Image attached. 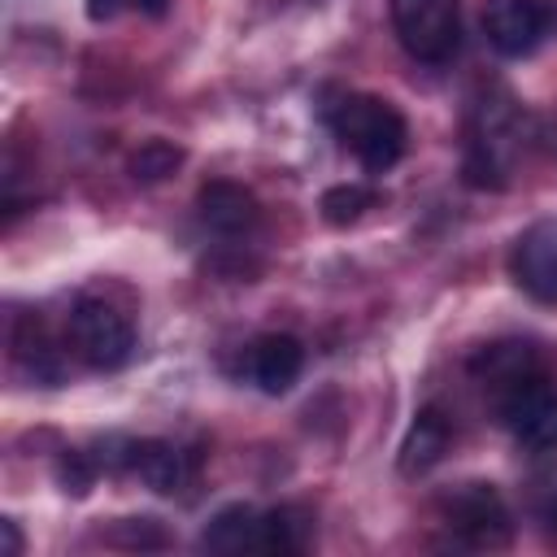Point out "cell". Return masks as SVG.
<instances>
[{"mask_svg": "<svg viewBox=\"0 0 557 557\" xmlns=\"http://www.w3.org/2000/svg\"><path fill=\"white\" fill-rule=\"evenodd\" d=\"M331 131L370 174L392 170L409 144L405 113L383 96H344L331 109Z\"/></svg>", "mask_w": 557, "mask_h": 557, "instance_id": "obj_1", "label": "cell"}, {"mask_svg": "<svg viewBox=\"0 0 557 557\" xmlns=\"http://www.w3.org/2000/svg\"><path fill=\"white\" fill-rule=\"evenodd\" d=\"M70 344L91 370H122L135 352V326L117 305L87 296L70 309Z\"/></svg>", "mask_w": 557, "mask_h": 557, "instance_id": "obj_2", "label": "cell"}, {"mask_svg": "<svg viewBox=\"0 0 557 557\" xmlns=\"http://www.w3.org/2000/svg\"><path fill=\"white\" fill-rule=\"evenodd\" d=\"M392 26L409 57L444 65L461 44V0H392Z\"/></svg>", "mask_w": 557, "mask_h": 557, "instance_id": "obj_3", "label": "cell"}, {"mask_svg": "<svg viewBox=\"0 0 557 557\" xmlns=\"http://www.w3.org/2000/svg\"><path fill=\"white\" fill-rule=\"evenodd\" d=\"M496 413L500 426L527 444V448H553L557 444V392L544 374H527L496 392Z\"/></svg>", "mask_w": 557, "mask_h": 557, "instance_id": "obj_4", "label": "cell"}, {"mask_svg": "<svg viewBox=\"0 0 557 557\" xmlns=\"http://www.w3.org/2000/svg\"><path fill=\"white\" fill-rule=\"evenodd\" d=\"M509 135H513V113L492 100L479 104V113L470 122V144H466V183L470 187H505Z\"/></svg>", "mask_w": 557, "mask_h": 557, "instance_id": "obj_5", "label": "cell"}, {"mask_svg": "<svg viewBox=\"0 0 557 557\" xmlns=\"http://www.w3.org/2000/svg\"><path fill=\"white\" fill-rule=\"evenodd\" d=\"M448 527L479 548L505 544L509 540V505L500 500V492L492 483H461L448 500H444Z\"/></svg>", "mask_w": 557, "mask_h": 557, "instance_id": "obj_6", "label": "cell"}, {"mask_svg": "<svg viewBox=\"0 0 557 557\" xmlns=\"http://www.w3.org/2000/svg\"><path fill=\"white\" fill-rule=\"evenodd\" d=\"M509 274L531 300L557 305V218H544L518 235L509 252Z\"/></svg>", "mask_w": 557, "mask_h": 557, "instance_id": "obj_7", "label": "cell"}, {"mask_svg": "<svg viewBox=\"0 0 557 557\" xmlns=\"http://www.w3.org/2000/svg\"><path fill=\"white\" fill-rule=\"evenodd\" d=\"M548 30L544 0H483V35L500 57H527Z\"/></svg>", "mask_w": 557, "mask_h": 557, "instance_id": "obj_8", "label": "cell"}, {"mask_svg": "<svg viewBox=\"0 0 557 557\" xmlns=\"http://www.w3.org/2000/svg\"><path fill=\"white\" fill-rule=\"evenodd\" d=\"M300 370H305V348H300L296 335L270 331V335H261V339L248 348V374H252V383H257L265 396L292 392V383L300 379Z\"/></svg>", "mask_w": 557, "mask_h": 557, "instance_id": "obj_9", "label": "cell"}, {"mask_svg": "<svg viewBox=\"0 0 557 557\" xmlns=\"http://www.w3.org/2000/svg\"><path fill=\"white\" fill-rule=\"evenodd\" d=\"M196 213H200V222H205L209 231H218V235H244V231H252L257 218H261L257 196H252L248 187L231 183V178L205 183V187L196 191Z\"/></svg>", "mask_w": 557, "mask_h": 557, "instance_id": "obj_10", "label": "cell"}, {"mask_svg": "<svg viewBox=\"0 0 557 557\" xmlns=\"http://www.w3.org/2000/svg\"><path fill=\"white\" fill-rule=\"evenodd\" d=\"M448 444H453V422H448V413L435 409V405H426V409L409 422V431H405V440H400V457H396L400 474L418 479V474L435 470V466L444 461Z\"/></svg>", "mask_w": 557, "mask_h": 557, "instance_id": "obj_11", "label": "cell"}, {"mask_svg": "<svg viewBox=\"0 0 557 557\" xmlns=\"http://www.w3.org/2000/svg\"><path fill=\"white\" fill-rule=\"evenodd\" d=\"M126 470H131L144 487H152V492H161V496L183 492V483H187V474H191L183 448L170 444V440H131Z\"/></svg>", "mask_w": 557, "mask_h": 557, "instance_id": "obj_12", "label": "cell"}, {"mask_svg": "<svg viewBox=\"0 0 557 557\" xmlns=\"http://www.w3.org/2000/svg\"><path fill=\"white\" fill-rule=\"evenodd\" d=\"M257 540H261V513L252 505H226L200 531V548L205 553H222V557L257 553Z\"/></svg>", "mask_w": 557, "mask_h": 557, "instance_id": "obj_13", "label": "cell"}, {"mask_svg": "<svg viewBox=\"0 0 557 557\" xmlns=\"http://www.w3.org/2000/svg\"><path fill=\"white\" fill-rule=\"evenodd\" d=\"M470 370H474V379H479L483 387H492V392H505L509 383H518V379H527V374H540L531 344H518V339L483 348V352L470 361Z\"/></svg>", "mask_w": 557, "mask_h": 557, "instance_id": "obj_14", "label": "cell"}, {"mask_svg": "<svg viewBox=\"0 0 557 557\" xmlns=\"http://www.w3.org/2000/svg\"><path fill=\"white\" fill-rule=\"evenodd\" d=\"M9 348H13L17 366H26L39 383H61V357H57L52 339L44 335V322L39 318H13Z\"/></svg>", "mask_w": 557, "mask_h": 557, "instance_id": "obj_15", "label": "cell"}, {"mask_svg": "<svg viewBox=\"0 0 557 557\" xmlns=\"http://www.w3.org/2000/svg\"><path fill=\"white\" fill-rule=\"evenodd\" d=\"M305 531H309V522L300 509H287V505L270 509V513H261L257 553H296V548H305Z\"/></svg>", "mask_w": 557, "mask_h": 557, "instance_id": "obj_16", "label": "cell"}, {"mask_svg": "<svg viewBox=\"0 0 557 557\" xmlns=\"http://www.w3.org/2000/svg\"><path fill=\"white\" fill-rule=\"evenodd\" d=\"M178 165H183V148H178V144H170V139H148V144H139V148L131 152L126 174H131L135 183H161V178H170Z\"/></svg>", "mask_w": 557, "mask_h": 557, "instance_id": "obj_17", "label": "cell"}, {"mask_svg": "<svg viewBox=\"0 0 557 557\" xmlns=\"http://www.w3.org/2000/svg\"><path fill=\"white\" fill-rule=\"evenodd\" d=\"M374 205V191L361 187V183H339V187H326L322 191V222L326 226H352L366 209Z\"/></svg>", "mask_w": 557, "mask_h": 557, "instance_id": "obj_18", "label": "cell"}, {"mask_svg": "<svg viewBox=\"0 0 557 557\" xmlns=\"http://www.w3.org/2000/svg\"><path fill=\"white\" fill-rule=\"evenodd\" d=\"M100 474V461L91 453H78V448H65L61 461H57V483L70 492V496H87L91 483Z\"/></svg>", "mask_w": 557, "mask_h": 557, "instance_id": "obj_19", "label": "cell"}, {"mask_svg": "<svg viewBox=\"0 0 557 557\" xmlns=\"http://www.w3.org/2000/svg\"><path fill=\"white\" fill-rule=\"evenodd\" d=\"M109 540L122 544V548H161L165 531H161L157 518H122V522H113Z\"/></svg>", "mask_w": 557, "mask_h": 557, "instance_id": "obj_20", "label": "cell"}, {"mask_svg": "<svg viewBox=\"0 0 557 557\" xmlns=\"http://www.w3.org/2000/svg\"><path fill=\"white\" fill-rule=\"evenodd\" d=\"M126 9L148 13V17H161V13L170 9V0H87V17H91V22H113V17L126 13Z\"/></svg>", "mask_w": 557, "mask_h": 557, "instance_id": "obj_21", "label": "cell"}, {"mask_svg": "<svg viewBox=\"0 0 557 557\" xmlns=\"http://www.w3.org/2000/svg\"><path fill=\"white\" fill-rule=\"evenodd\" d=\"M0 540H4V553L9 557H22V531L13 518H0Z\"/></svg>", "mask_w": 557, "mask_h": 557, "instance_id": "obj_22", "label": "cell"}]
</instances>
